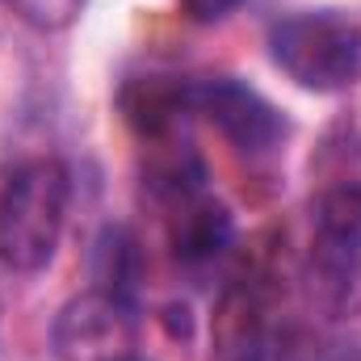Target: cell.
I'll return each mask as SVG.
<instances>
[{"label": "cell", "instance_id": "6da1fadb", "mask_svg": "<svg viewBox=\"0 0 361 361\" xmlns=\"http://www.w3.org/2000/svg\"><path fill=\"white\" fill-rule=\"evenodd\" d=\"M72 173L55 156L17 164L0 185V261L13 273H38L55 261L68 227Z\"/></svg>", "mask_w": 361, "mask_h": 361}, {"label": "cell", "instance_id": "7a4b0ae2", "mask_svg": "<svg viewBox=\"0 0 361 361\" xmlns=\"http://www.w3.org/2000/svg\"><path fill=\"white\" fill-rule=\"evenodd\" d=\"M273 63L307 92H341L361 72V25L336 8L290 13L269 25Z\"/></svg>", "mask_w": 361, "mask_h": 361}, {"label": "cell", "instance_id": "3957f363", "mask_svg": "<svg viewBox=\"0 0 361 361\" xmlns=\"http://www.w3.org/2000/svg\"><path fill=\"white\" fill-rule=\"evenodd\" d=\"M51 345L59 361H122L139 349V315L126 294L85 290L55 315Z\"/></svg>", "mask_w": 361, "mask_h": 361}, {"label": "cell", "instance_id": "277c9868", "mask_svg": "<svg viewBox=\"0 0 361 361\" xmlns=\"http://www.w3.org/2000/svg\"><path fill=\"white\" fill-rule=\"evenodd\" d=\"M277 277L273 273H248L227 286L219 298L210 336H214V361H277L281 357V328H277Z\"/></svg>", "mask_w": 361, "mask_h": 361}, {"label": "cell", "instance_id": "5b68a950", "mask_svg": "<svg viewBox=\"0 0 361 361\" xmlns=\"http://www.w3.org/2000/svg\"><path fill=\"white\" fill-rule=\"evenodd\" d=\"M185 109L202 122H210L231 147L261 156L273 152L290 126L281 118V109L265 101L257 89L231 80V76H206V80H185Z\"/></svg>", "mask_w": 361, "mask_h": 361}, {"label": "cell", "instance_id": "8992f818", "mask_svg": "<svg viewBox=\"0 0 361 361\" xmlns=\"http://www.w3.org/2000/svg\"><path fill=\"white\" fill-rule=\"evenodd\" d=\"M235 235L231 210L214 202L202 185L169 193V244L180 265H210L214 257L227 252Z\"/></svg>", "mask_w": 361, "mask_h": 361}, {"label": "cell", "instance_id": "52a82bcc", "mask_svg": "<svg viewBox=\"0 0 361 361\" xmlns=\"http://www.w3.org/2000/svg\"><path fill=\"white\" fill-rule=\"evenodd\" d=\"M315 248L361 252V185H336L315 202Z\"/></svg>", "mask_w": 361, "mask_h": 361}, {"label": "cell", "instance_id": "ba28073f", "mask_svg": "<svg viewBox=\"0 0 361 361\" xmlns=\"http://www.w3.org/2000/svg\"><path fill=\"white\" fill-rule=\"evenodd\" d=\"M4 8H13L25 25L42 30V34H59L68 25H76L89 8V0H0Z\"/></svg>", "mask_w": 361, "mask_h": 361}, {"label": "cell", "instance_id": "9c48e42d", "mask_svg": "<svg viewBox=\"0 0 361 361\" xmlns=\"http://www.w3.org/2000/svg\"><path fill=\"white\" fill-rule=\"evenodd\" d=\"M240 8V0H180V13L197 25H219Z\"/></svg>", "mask_w": 361, "mask_h": 361}, {"label": "cell", "instance_id": "30bf717a", "mask_svg": "<svg viewBox=\"0 0 361 361\" xmlns=\"http://www.w3.org/2000/svg\"><path fill=\"white\" fill-rule=\"evenodd\" d=\"M122 361H143V357H122Z\"/></svg>", "mask_w": 361, "mask_h": 361}]
</instances>
